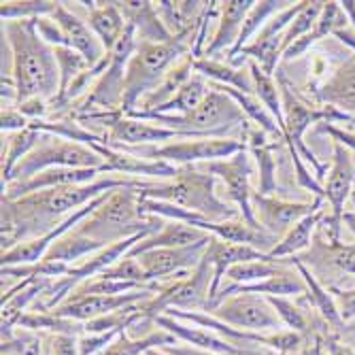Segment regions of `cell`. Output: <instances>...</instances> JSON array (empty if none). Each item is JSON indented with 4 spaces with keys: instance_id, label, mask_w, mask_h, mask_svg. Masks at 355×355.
I'll list each match as a JSON object with an SVG mask.
<instances>
[{
    "instance_id": "52",
    "label": "cell",
    "mask_w": 355,
    "mask_h": 355,
    "mask_svg": "<svg viewBox=\"0 0 355 355\" xmlns=\"http://www.w3.org/2000/svg\"><path fill=\"white\" fill-rule=\"evenodd\" d=\"M147 355H171V353H166L164 349H153V351H149Z\"/></svg>"
},
{
    "instance_id": "17",
    "label": "cell",
    "mask_w": 355,
    "mask_h": 355,
    "mask_svg": "<svg viewBox=\"0 0 355 355\" xmlns=\"http://www.w3.org/2000/svg\"><path fill=\"white\" fill-rule=\"evenodd\" d=\"M64 32V39H67V45L77 49L87 62L89 67H98V64L109 55L105 45L101 43V39L94 35V30L89 28L87 21H83L77 13H73V9L67 7V3H58L55 11L49 15Z\"/></svg>"
},
{
    "instance_id": "41",
    "label": "cell",
    "mask_w": 355,
    "mask_h": 355,
    "mask_svg": "<svg viewBox=\"0 0 355 355\" xmlns=\"http://www.w3.org/2000/svg\"><path fill=\"white\" fill-rule=\"evenodd\" d=\"M119 334H121V332L83 334V336H79V353H81V355H103L105 349H107Z\"/></svg>"
},
{
    "instance_id": "35",
    "label": "cell",
    "mask_w": 355,
    "mask_h": 355,
    "mask_svg": "<svg viewBox=\"0 0 355 355\" xmlns=\"http://www.w3.org/2000/svg\"><path fill=\"white\" fill-rule=\"evenodd\" d=\"M53 53H55V62H58V69H60V92H58V98H62V96L69 92L71 83L79 75L87 73L92 67H89V62L77 49H73L69 45L53 47Z\"/></svg>"
},
{
    "instance_id": "24",
    "label": "cell",
    "mask_w": 355,
    "mask_h": 355,
    "mask_svg": "<svg viewBox=\"0 0 355 355\" xmlns=\"http://www.w3.org/2000/svg\"><path fill=\"white\" fill-rule=\"evenodd\" d=\"M317 96L326 107L355 117V55L340 64L336 73L317 89Z\"/></svg>"
},
{
    "instance_id": "9",
    "label": "cell",
    "mask_w": 355,
    "mask_h": 355,
    "mask_svg": "<svg viewBox=\"0 0 355 355\" xmlns=\"http://www.w3.org/2000/svg\"><path fill=\"white\" fill-rule=\"evenodd\" d=\"M211 285H213V268L202 257V262L189 270V275H179L171 279L159 292L141 304L145 317H159L171 309L177 311H205L211 304Z\"/></svg>"
},
{
    "instance_id": "22",
    "label": "cell",
    "mask_w": 355,
    "mask_h": 355,
    "mask_svg": "<svg viewBox=\"0 0 355 355\" xmlns=\"http://www.w3.org/2000/svg\"><path fill=\"white\" fill-rule=\"evenodd\" d=\"M251 7H253V0H225V3H219L217 30L213 39L209 41V45L205 47V58L211 60L213 55L225 49L232 51V47L236 45L241 37L245 17Z\"/></svg>"
},
{
    "instance_id": "28",
    "label": "cell",
    "mask_w": 355,
    "mask_h": 355,
    "mask_svg": "<svg viewBox=\"0 0 355 355\" xmlns=\"http://www.w3.org/2000/svg\"><path fill=\"white\" fill-rule=\"evenodd\" d=\"M193 71L202 75L205 79H209L211 83L228 85L243 94L255 96V83H253V75L249 67L243 69V67H232V64L215 62L209 58H198V60H193Z\"/></svg>"
},
{
    "instance_id": "15",
    "label": "cell",
    "mask_w": 355,
    "mask_h": 355,
    "mask_svg": "<svg viewBox=\"0 0 355 355\" xmlns=\"http://www.w3.org/2000/svg\"><path fill=\"white\" fill-rule=\"evenodd\" d=\"M211 241V239H209ZM209 241L196 243L191 247H175V249H153L137 255L141 268L147 279L157 283L159 279H175L185 270H193L205 257Z\"/></svg>"
},
{
    "instance_id": "36",
    "label": "cell",
    "mask_w": 355,
    "mask_h": 355,
    "mask_svg": "<svg viewBox=\"0 0 355 355\" xmlns=\"http://www.w3.org/2000/svg\"><path fill=\"white\" fill-rule=\"evenodd\" d=\"M253 83H255V96L260 98V103L270 111V115L277 119L279 128L283 130V103H281V87L272 81V75L264 73L255 62L249 64Z\"/></svg>"
},
{
    "instance_id": "18",
    "label": "cell",
    "mask_w": 355,
    "mask_h": 355,
    "mask_svg": "<svg viewBox=\"0 0 355 355\" xmlns=\"http://www.w3.org/2000/svg\"><path fill=\"white\" fill-rule=\"evenodd\" d=\"M270 255L257 251L249 245H239V243H228L221 241L217 236H211L207 251H205V260L213 268V285H211V302L217 296L221 281L232 266L243 264V262H253V260H268ZM211 306V304H209Z\"/></svg>"
},
{
    "instance_id": "29",
    "label": "cell",
    "mask_w": 355,
    "mask_h": 355,
    "mask_svg": "<svg viewBox=\"0 0 355 355\" xmlns=\"http://www.w3.org/2000/svg\"><path fill=\"white\" fill-rule=\"evenodd\" d=\"M326 209H319L317 213L300 219L294 228H289L277 243V247L268 253L272 260H285V257H294V255H300L311 243H313V236H315V230H317V223L324 215Z\"/></svg>"
},
{
    "instance_id": "47",
    "label": "cell",
    "mask_w": 355,
    "mask_h": 355,
    "mask_svg": "<svg viewBox=\"0 0 355 355\" xmlns=\"http://www.w3.org/2000/svg\"><path fill=\"white\" fill-rule=\"evenodd\" d=\"M17 109L30 121H39V119H45V115H47V101H43V98H30V101L19 103Z\"/></svg>"
},
{
    "instance_id": "40",
    "label": "cell",
    "mask_w": 355,
    "mask_h": 355,
    "mask_svg": "<svg viewBox=\"0 0 355 355\" xmlns=\"http://www.w3.org/2000/svg\"><path fill=\"white\" fill-rule=\"evenodd\" d=\"M268 300L275 306L277 315L281 317L283 326H287L289 330H294V332H300V334L309 332V319H306L304 311L296 302H292L289 298H268Z\"/></svg>"
},
{
    "instance_id": "48",
    "label": "cell",
    "mask_w": 355,
    "mask_h": 355,
    "mask_svg": "<svg viewBox=\"0 0 355 355\" xmlns=\"http://www.w3.org/2000/svg\"><path fill=\"white\" fill-rule=\"evenodd\" d=\"M164 351L171 353V355H223V353H213V351H205V349H198V347H191V345H185V343L168 345V347H164Z\"/></svg>"
},
{
    "instance_id": "27",
    "label": "cell",
    "mask_w": 355,
    "mask_h": 355,
    "mask_svg": "<svg viewBox=\"0 0 355 355\" xmlns=\"http://www.w3.org/2000/svg\"><path fill=\"white\" fill-rule=\"evenodd\" d=\"M193 60H196V58L189 53L181 62H177L175 67L166 73V77L162 79V83H159L151 94H147L145 98L139 103V107L135 111H139V113H155L157 109H162L173 98V96L183 87V83L193 73H196V71H193Z\"/></svg>"
},
{
    "instance_id": "30",
    "label": "cell",
    "mask_w": 355,
    "mask_h": 355,
    "mask_svg": "<svg viewBox=\"0 0 355 355\" xmlns=\"http://www.w3.org/2000/svg\"><path fill=\"white\" fill-rule=\"evenodd\" d=\"M249 153L257 162V177H260V185H257V193L262 196H270L277 189V162L272 157V145L266 143V132L255 128L249 132Z\"/></svg>"
},
{
    "instance_id": "16",
    "label": "cell",
    "mask_w": 355,
    "mask_h": 355,
    "mask_svg": "<svg viewBox=\"0 0 355 355\" xmlns=\"http://www.w3.org/2000/svg\"><path fill=\"white\" fill-rule=\"evenodd\" d=\"M103 168H67L58 166L39 173L37 177H32L24 183H9L3 187V198L5 200H19L30 193H37L43 189H53V187H67V185H85L94 183L96 179L105 177Z\"/></svg>"
},
{
    "instance_id": "49",
    "label": "cell",
    "mask_w": 355,
    "mask_h": 355,
    "mask_svg": "<svg viewBox=\"0 0 355 355\" xmlns=\"http://www.w3.org/2000/svg\"><path fill=\"white\" fill-rule=\"evenodd\" d=\"M324 347H326V351H328L330 355H355L347 345H343L340 340H336V338H332V336H328V338L324 340Z\"/></svg>"
},
{
    "instance_id": "50",
    "label": "cell",
    "mask_w": 355,
    "mask_h": 355,
    "mask_svg": "<svg viewBox=\"0 0 355 355\" xmlns=\"http://www.w3.org/2000/svg\"><path fill=\"white\" fill-rule=\"evenodd\" d=\"M343 223H347V225H349V230L355 234V193H353V209L343 213Z\"/></svg>"
},
{
    "instance_id": "8",
    "label": "cell",
    "mask_w": 355,
    "mask_h": 355,
    "mask_svg": "<svg viewBox=\"0 0 355 355\" xmlns=\"http://www.w3.org/2000/svg\"><path fill=\"white\" fill-rule=\"evenodd\" d=\"M241 149H245V145L239 139H228V137L171 141L166 145H147V147H119V151H125L143 159H153V162H166L175 168L228 159Z\"/></svg>"
},
{
    "instance_id": "46",
    "label": "cell",
    "mask_w": 355,
    "mask_h": 355,
    "mask_svg": "<svg viewBox=\"0 0 355 355\" xmlns=\"http://www.w3.org/2000/svg\"><path fill=\"white\" fill-rule=\"evenodd\" d=\"M334 302L343 321L355 319V289H334Z\"/></svg>"
},
{
    "instance_id": "1",
    "label": "cell",
    "mask_w": 355,
    "mask_h": 355,
    "mask_svg": "<svg viewBox=\"0 0 355 355\" xmlns=\"http://www.w3.org/2000/svg\"><path fill=\"white\" fill-rule=\"evenodd\" d=\"M151 183L153 179L105 175L101 179H96L94 183L43 189L19 200L3 198V236H0L3 251H9L24 241L49 234L75 211H79L81 207L89 205L96 198H101L107 191L121 189V187L145 189Z\"/></svg>"
},
{
    "instance_id": "7",
    "label": "cell",
    "mask_w": 355,
    "mask_h": 355,
    "mask_svg": "<svg viewBox=\"0 0 355 355\" xmlns=\"http://www.w3.org/2000/svg\"><path fill=\"white\" fill-rule=\"evenodd\" d=\"M58 166H67V168H103L105 173H109L105 159L94 149H89L87 145H81V143H75V141H69V139L43 132L37 147L32 149L21 159V162L13 168L11 177H9V181L5 185L24 183V181L32 179V177H37L43 171L58 168Z\"/></svg>"
},
{
    "instance_id": "53",
    "label": "cell",
    "mask_w": 355,
    "mask_h": 355,
    "mask_svg": "<svg viewBox=\"0 0 355 355\" xmlns=\"http://www.w3.org/2000/svg\"><path fill=\"white\" fill-rule=\"evenodd\" d=\"M347 121H351V123H355V117H349Z\"/></svg>"
},
{
    "instance_id": "25",
    "label": "cell",
    "mask_w": 355,
    "mask_h": 355,
    "mask_svg": "<svg viewBox=\"0 0 355 355\" xmlns=\"http://www.w3.org/2000/svg\"><path fill=\"white\" fill-rule=\"evenodd\" d=\"M87 7V24L94 35L101 39L107 53L113 51L117 41L125 32V19L117 7V3H83Z\"/></svg>"
},
{
    "instance_id": "6",
    "label": "cell",
    "mask_w": 355,
    "mask_h": 355,
    "mask_svg": "<svg viewBox=\"0 0 355 355\" xmlns=\"http://www.w3.org/2000/svg\"><path fill=\"white\" fill-rule=\"evenodd\" d=\"M128 117L151 121L168 130L181 132L187 139H207V137H225L232 128L247 123V115L243 109L230 98L228 94L217 89L213 83H209V94L202 101V105L187 115H166V113H125Z\"/></svg>"
},
{
    "instance_id": "2",
    "label": "cell",
    "mask_w": 355,
    "mask_h": 355,
    "mask_svg": "<svg viewBox=\"0 0 355 355\" xmlns=\"http://www.w3.org/2000/svg\"><path fill=\"white\" fill-rule=\"evenodd\" d=\"M3 39L11 49L17 105L30 98L53 103L60 92V69L53 47L39 37L37 19L3 21Z\"/></svg>"
},
{
    "instance_id": "39",
    "label": "cell",
    "mask_w": 355,
    "mask_h": 355,
    "mask_svg": "<svg viewBox=\"0 0 355 355\" xmlns=\"http://www.w3.org/2000/svg\"><path fill=\"white\" fill-rule=\"evenodd\" d=\"M321 9H324V3H319V0H313V3L304 0L302 9H300L298 15L292 19V24L287 26L285 35H283V45H281L283 51H285L289 45H294L296 41H300L302 37L309 35V32L313 30V26L317 24V17L321 15Z\"/></svg>"
},
{
    "instance_id": "21",
    "label": "cell",
    "mask_w": 355,
    "mask_h": 355,
    "mask_svg": "<svg viewBox=\"0 0 355 355\" xmlns=\"http://www.w3.org/2000/svg\"><path fill=\"white\" fill-rule=\"evenodd\" d=\"M128 26H132L139 43H168L173 35L166 30L162 17H159L155 3L149 0H125L117 3Z\"/></svg>"
},
{
    "instance_id": "11",
    "label": "cell",
    "mask_w": 355,
    "mask_h": 355,
    "mask_svg": "<svg viewBox=\"0 0 355 355\" xmlns=\"http://www.w3.org/2000/svg\"><path fill=\"white\" fill-rule=\"evenodd\" d=\"M202 173L213 175L215 179L223 181L225 187V196L230 202L236 205L243 221H247L253 228H260V223L255 221L253 207H251V153L247 149H241L228 159H217V162H207L200 164Z\"/></svg>"
},
{
    "instance_id": "34",
    "label": "cell",
    "mask_w": 355,
    "mask_h": 355,
    "mask_svg": "<svg viewBox=\"0 0 355 355\" xmlns=\"http://www.w3.org/2000/svg\"><path fill=\"white\" fill-rule=\"evenodd\" d=\"M292 3H277V0H260V3H253V7L249 9L247 17H245V24H243V30H241V37L236 41V45L232 47L230 53V60H234L243 47H247L251 43V39H255V35L264 28V24L279 11H283L285 7H289Z\"/></svg>"
},
{
    "instance_id": "45",
    "label": "cell",
    "mask_w": 355,
    "mask_h": 355,
    "mask_svg": "<svg viewBox=\"0 0 355 355\" xmlns=\"http://www.w3.org/2000/svg\"><path fill=\"white\" fill-rule=\"evenodd\" d=\"M30 119L19 111V109H3V115H0V130L3 135H11V132H19L30 128Z\"/></svg>"
},
{
    "instance_id": "42",
    "label": "cell",
    "mask_w": 355,
    "mask_h": 355,
    "mask_svg": "<svg viewBox=\"0 0 355 355\" xmlns=\"http://www.w3.org/2000/svg\"><path fill=\"white\" fill-rule=\"evenodd\" d=\"M49 355H81L79 353V336L71 334H47Z\"/></svg>"
},
{
    "instance_id": "5",
    "label": "cell",
    "mask_w": 355,
    "mask_h": 355,
    "mask_svg": "<svg viewBox=\"0 0 355 355\" xmlns=\"http://www.w3.org/2000/svg\"><path fill=\"white\" fill-rule=\"evenodd\" d=\"M193 35L173 37L168 43H139L125 67V83H123V115L139 107V103L151 94L166 73L181 62L193 49Z\"/></svg>"
},
{
    "instance_id": "32",
    "label": "cell",
    "mask_w": 355,
    "mask_h": 355,
    "mask_svg": "<svg viewBox=\"0 0 355 355\" xmlns=\"http://www.w3.org/2000/svg\"><path fill=\"white\" fill-rule=\"evenodd\" d=\"M179 340L168 334L166 330L157 328L151 336H145V338H132L128 336L125 332H121L107 349L103 355H147L149 351L153 349H164L168 345H177Z\"/></svg>"
},
{
    "instance_id": "20",
    "label": "cell",
    "mask_w": 355,
    "mask_h": 355,
    "mask_svg": "<svg viewBox=\"0 0 355 355\" xmlns=\"http://www.w3.org/2000/svg\"><path fill=\"white\" fill-rule=\"evenodd\" d=\"M155 324H157V328H162L168 334H173L179 343H185V345H191V347L213 351V353H223V355H253V353L232 345L230 340L217 336L211 330H205V328H198V326H189L187 321L175 319L171 315L155 317Z\"/></svg>"
},
{
    "instance_id": "44",
    "label": "cell",
    "mask_w": 355,
    "mask_h": 355,
    "mask_svg": "<svg viewBox=\"0 0 355 355\" xmlns=\"http://www.w3.org/2000/svg\"><path fill=\"white\" fill-rule=\"evenodd\" d=\"M37 32H39V37H41L47 45H51V47L67 45V39H64L62 28H60L51 17H39V19H37Z\"/></svg>"
},
{
    "instance_id": "4",
    "label": "cell",
    "mask_w": 355,
    "mask_h": 355,
    "mask_svg": "<svg viewBox=\"0 0 355 355\" xmlns=\"http://www.w3.org/2000/svg\"><path fill=\"white\" fill-rule=\"evenodd\" d=\"M217 179L209 173H202L193 166L179 168L175 179L153 181L149 187L141 189L143 198L171 202L175 207L198 213L209 221H232L243 219L239 209L221 200L215 191Z\"/></svg>"
},
{
    "instance_id": "12",
    "label": "cell",
    "mask_w": 355,
    "mask_h": 355,
    "mask_svg": "<svg viewBox=\"0 0 355 355\" xmlns=\"http://www.w3.org/2000/svg\"><path fill=\"white\" fill-rule=\"evenodd\" d=\"M321 205H324L321 196H315L313 202H287L272 196H262V193L255 191L251 198L255 221L260 223L262 230H266L277 239H281L289 228H294L300 219L317 213Z\"/></svg>"
},
{
    "instance_id": "38",
    "label": "cell",
    "mask_w": 355,
    "mask_h": 355,
    "mask_svg": "<svg viewBox=\"0 0 355 355\" xmlns=\"http://www.w3.org/2000/svg\"><path fill=\"white\" fill-rule=\"evenodd\" d=\"M55 5L58 3H51V0H7L0 5V17L3 21L49 17L55 11Z\"/></svg>"
},
{
    "instance_id": "19",
    "label": "cell",
    "mask_w": 355,
    "mask_h": 355,
    "mask_svg": "<svg viewBox=\"0 0 355 355\" xmlns=\"http://www.w3.org/2000/svg\"><path fill=\"white\" fill-rule=\"evenodd\" d=\"M355 185V159L349 149L334 143V157H332V168L328 175V181L324 185V198L330 202L332 215L343 221L345 205L349 196L353 193Z\"/></svg>"
},
{
    "instance_id": "43",
    "label": "cell",
    "mask_w": 355,
    "mask_h": 355,
    "mask_svg": "<svg viewBox=\"0 0 355 355\" xmlns=\"http://www.w3.org/2000/svg\"><path fill=\"white\" fill-rule=\"evenodd\" d=\"M317 132L321 135H330L334 139V143L343 145L345 149H349L355 155V130H345V128H338L334 123L328 121H321L317 123Z\"/></svg>"
},
{
    "instance_id": "13",
    "label": "cell",
    "mask_w": 355,
    "mask_h": 355,
    "mask_svg": "<svg viewBox=\"0 0 355 355\" xmlns=\"http://www.w3.org/2000/svg\"><path fill=\"white\" fill-rule=\"evenodd\" d=\"M302 5H304V3H292L289 7H285L283 11L275 13V15L264 24V28H262L260 32H257L255 39H253L247 47L241 49L239 55H243V60H245V58H251L264 73L272 75L275 69H277V62H279V58H281V53H283V49H281V45H283V35H285L287 26L292 24V19H294V17L298 15V11L302 9Z\"/></svg>"
},
{
    "instance_id": "3",
    "label": "cell",
    "mask_w": 355,
    "mask_h": 355,
    "mask_svg": "<svg viewBox=\"0 0 355 355\" xmlns=\"http://www.w3.org/2000/svg\"><path fill=\"white\" fill-rule=\"evenodd\" d=\"M166 219L141 211V187H121L83 219L75 232L89 239L101 249L132 236H149L164 228Z\"/></svg>"
},
{
    "instance_id": "26",
    "label": "cell",
    "mask_w": 355,
    "mask_h": 355,
    "mask_svg": "<svg viewBox=\"0 0 355 355\" xmlns=\"http://www.w3.org/2000/svg\"><path fill=\"white\" fill-rule=\"evenodd\" d=\"M349 17L343 9L340 3H324V9H321V15L317 17V24L313 26V30L309 32L306 37H302L300 41H296L294 45H289L283 51L285 60H294L298 55H302L313 43H317L319 39H324L328 35H336V32L349 28Z\"/></svg>"
},
{
    "instance_id": "14",
    "label": "cell",
    "mask_w": 355,
    "mask_h": 355,
    "mask_svg": "<svg viewBox=\"0 0 355 355\" xmlns=\"http://www.w3.org/2000/svg\"><path fill=\"white\" fill-rule=\"evenodd\" d=\"M153 296H155V292H147V289H137V292H128V294H119V296H98V294L75 296V294H71L67 300L51 311L60 317L79 321V324H87V321H92V319H98L103 315L115 313L123 306L147 302Z\"/></svg>"
},
{
    "instance_id": "33",
    "label": "cell",
    "mask_w": 355,
    "mask_h": 355,
    "mask_svg": "<svg viewBox=\"0 0 355 355\" xmlns=\"http://www.w3.org/2000/svg\"><path fill=\"white\" fill-rule=\"evenodd\" d=\"M3 137H5V145H3V185H5L9 181L13 168L21 162V159L32 149L37 147L43 132L35 130V128H26V130L3 135Z\"/></svg>"
},
{
    "instance_id": "23",
    "label": "cell",
    "mask_w": 355,
    "mask_h": 355,
    "mask_svg": "<svg viewBox=\"0 0 355 355\" xmlns=\"http://www.w3.org/2000/svg\"><path fill=\"white\" fill-rule=\"evenodd\" d=\"M213 234L193 228L189 223L183 221H166L162 230H157L153 234H149L147 239H143L141 243H137L130 251H128L125 257H137L145 251H153V249H175V247H191L196 243L209 241Z\"/></svg>"
},
{
    "instance_id": "31",
    "label": "cell",
    "mask_w": 355,
    "mask_h": 355,
    "mask_svg": "<svg viewBox=\"0 0 355 355\" xmlns=\"http://www.w3.org/2000/svg\"><path fill=\"white\" fill-rule=\"evenodd\" d=\"M207 94H209V83L202 75L198 73H193L185 83L183 87L173 96V98L162 107V109H157L155 113H166V115H187L191 111H196L202 101L207 98Z\"/></svg>"
},
{
    "instance_id": "37",
    "label": "cell",
    "mask_w": 355,
    "mask_h": 355,
    "mask_svg": "<svg viewBox=\"0 0 355 355\" xmlns=\"http://www.w3.org/2000/svg\"><path fill=\"white\" fill-rule=\"evenodd\" d=\"M281 266H283V262H275L272 257H268V260L243 262L225 272V281L230 285H253V283H260V281L272 277L275 272H279Z\"/></svg>"
},
{
    "instance_id": "51",
    "label": "cell",
    "mask_w": 355,
    "mask_h": 355,
    "mask_svg": "<svg viewBox=\"0 0 355 355\" xmlns=\"http://www.w3.org/2000/svg\"><path fill=\"white\" fill-rule=\"evenodd\" d=\"M319 351H321V345H315L313 349H304L302 353H296V355H319ZM264 355H283V353H275V351H266Z\"/></svg>"
},
{
    "instance_id": "10",
    "label": "cell",
    "mask_w": 355,
    "mask_h": 355,
    "mask_svg": "<svg viewBox=\"0 0 355 355\" xmlns=\"http://www.w3.org/2000/svg\"><path fill=\"white\" fill-rule=\"evenodd\" d=\"M209 315L223 321L225 326L247 332L266 334L285 328L270 300L260 294H232L211 309Z\"/></svg>"
}]
</instances>
